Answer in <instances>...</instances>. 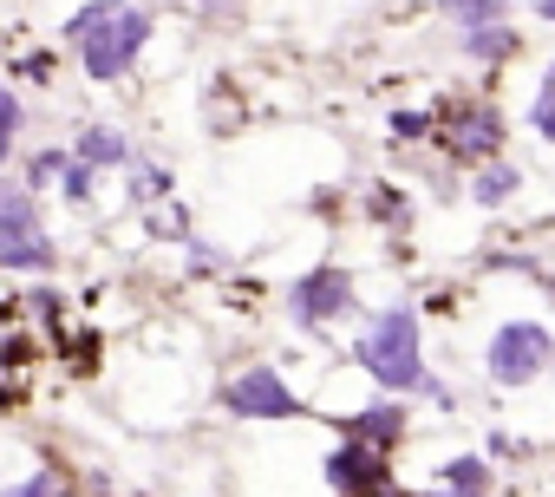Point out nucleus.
Listing matches in <instances>:
<instances>
[{
    "label": "nucleus",
    "mask_w": 555,
    "mask_h": 497,
    "mask_svg": "<svg viewBox=\"0 0 555 497\" xmlns=\"http://www.w3.org/2000/svg\"><path fill=\"white\" fill-rule=\"evenodd\" d=\"M548 367H555V354H548Z\"/></svg>",
    "instance_id": "obj_28"
},
{
    "label": "nucleus",
    "mask_w": 555,
    "mask_h": 497,
    "mask_svg": "<svg viewBox=\"0 0 555 497\" xmlns=\"http://www.w3.org/2000/svg\"><path fill=\"white\" fill-rule=\"evenodd\" d=\"M222 412H235V419H301L308 406L274 367H242L222 386Z\"/></svg>",
    "instance_id": "obj_6"
},
{
    "label": "nucleus",
    "mask_w": 555,
    "mask_h": 497,
    "mask_svg": "<svg viewBox=\"0 0 555 497\" xmlns=\"http://www.w3.org/2000/svg\"><path fill=\"white\" fill-rule=\"evenodd\" d=\"M535 14H542V21H555V0H535Z\"/></svg>",
    "instance_id": "obj_26"
},
{
    "label": "nucleus",
    "mask_w": 555,
    "mask_h": 497,
    "mask_svg": "<svg viewBox=\"0 0 555 497\" xmlns=\"http://www.w3.org/2000/svg\"><path fill=\"white\" fill-rule=\"evenodd\" d=\"M457 47H464L470 60H509V53H516L522 40H516V34H509L503 21H490V27H464V40H457Z\"/></svg>",
    "instance_id": "obj_14"
},
{
    "label": "nucleus",
    "mask_w": 555,
    "mask_h": 497,
    "mask_svg": "<svg viewBox=\"0 0 555 497\" xmlns=\"http://www.w3.org/2000/svg\"><path fill=\"white\" fill-rule=\"evenodd\" d=\"M53 497H79V490H66V484H60V490H53Z\"/></svg>",
    "instance_id": "obj_27"
},
{
    "label": "nucleus",
    "mask_w": 555,
    "mask_h": 497,
    "mask_svg": "<svg viewBox=\"0 0 555 497\" xmlns=\"http://www.w3.org/2000/svg\"><path fill=\"white\" fill-rule=\"evenodd\" d=\"M151 34H157V21H151V8H138V0H86V8H73L66 27H60L66 53L79 60V73L92 86L131 79L144 47H151Z\"/></svg>",
    "instance_id": "obj_1"
},
{
    "label": "nucleus",
    "mask_w": 555,
    "mask_h": 497,
    "mask_svg": "<svg viewBox=\"0 0 555 497\" xmlns=\"http://www.w3.org/2000/svg\"><path fill=\"white\" fill-rule=\"evenodd\" d=\"M392 131H399V138H425L431 118H425V112H392Z\"/></svg>",
    "instance_id": "obj_25"
},
{
    "label": "nucleus",
    "mask_w": 555,
    "mask_h": 497,
    "mask_svg": "<svg viewBox=\"0 0 555 497\" xmlns=\"http://www.w3.org/2000/svg\"><path fill=\"white\" fill-rule=\"evenodd\" d=\"M516 183H522V177H516L509 164H483V170H477V183H470V196H477L483 209H496V203H509V196H516Z\"/></svg>",
    "instance_id": "obj_18"
},
{
    "label": "nucleus",
    "mask_w": 555,
    "mask_h": 497,
    "mask_svg": "<svg viewBox=\"0 0 555 497\" xmlns=\"http://www.w3.org/2000/svg\"><path fill=\"white\" fill-rule=\"evenodd\" d=\"M92 190H99V170H86V164L66 151V170H60L53 196H60V203H73V209H86V203H92Z\"/></svg>",
    "instance_id": "obj_17"
},
{
    "label": "nucleus",
    "mask_w": 555,
    "mask_h": 497,
    "mask_svg": "<svg viewBox=\"0 0 555 497\" xmlns=\"http://www.w3.org/2000/svg\"><path fill=\"white\" fill-rule=\"evenodd\" d=\"M170 190H177L170 164H157V157H144V151L125 164V203H131V209H151V203H164Z\"/></svg>",
    "instance_id": "obj_11"
},
{
    "label": "nucleus",
    "mask_w": 555,
    "mask_h": 497,
    "mask_svg": "<svg viewBox=\"0 0 555 497\" xmlns=\"http://www.w3.org/2000/svg\"><path fill=\"white\" fill-rule=\"evenodd\" d=\"M60 170H66V144H40V151H27V157L14 164V177H21V183H27L34 196H53Z\"/></svg>",
    "instance_id": "obj_13"
},
{
    "label": "nucleus",
    "mask_w": 555,
    "mask_h": 497,
    "mask_svg": "<svg viewBox=\"0 0 555 497\" xmlns=\"http://www.w3.org/2000/svg\"><path fill=\"white\" fill-rule=\"evenodd\" d=\"M438 490H444V497H483V490H490V464H483L477 451L444 458V464H438Z\"/></svg>",
    "instance_id": "obj_12"
},
{
    "label": "nucleus",
    "mask_w": 555,
    "mask_h": 497,
    "mask_svg": "<svg viewBox=\"0 0 555 497\" xmlns=\"http://www.w3.org/2000/svg\"><path fill=\"white\" fill-rule=\"evenodd\" d=\"M529 125L555 144V66L542 73V86H535V105H529Z\"/></svg>",
    "instance_id": "obj_20"
},
{
    "label": "nucleus",
    "mask_w": 555,
    "mask_h": 497,
    "mask_svg": "<svg viewBox=\"0 0 555 497\" xmlns=\"http://www.w3.org/2000/svg\"><path fill=\"white\" fill-rule=\"evenodd\" d=\"M353 367H360L366 380H379L386 393H425V399L451 406V393H444V386L431 380V367H425V341H418V308H412V302H392V308H379V315L360 328Z\"/></svg>",
    "instance_id": "obj_2"
},
{
    "label": "nucleus",
    "mask_w": 555,
    "mask_h": 497,
    "mask_svg": "<svg viewBox=\"0 0 555 497\" xmlns=\"http://www.w3.org/2000/svg\"><path fill=\"white\" fill-rule=\"evenodd\" d=\"M399 477H392V451L379 445H360V438H340L327 451V490L334 497H386Z\"/></svg>",
    "instance_id": "obj_7"
},
{
    "label": "nucleus",
    "mask_w": 555,
    "mask_h": 497,
    "mask_svg": "<svg viewBox=\"0 0 555 497\" xmlns=\"http://www.w3.org/2000/svg\"><path fill=\"white\" fill-rule=\"evenodd\" d=\"M53 490H60L53 471H27V477H14V484H0V497H53Z\"/></svg>",
    "instance_id": "obj_23"
},
{
    "label": "nucleus",
    "mask_w": 555,
    "mask_h": 497,
    "mask_svg": "<svg viewBox=\"0 0 555 497\" xmlns=\"http://www.w3.org/2000/svg\"><path fill=\"white\" fill-rule=\"evenodd\" d=\"M60 269V242L40 216V196L14 177V164H0V276H53Z\"/></svg>",
    "instance_id": "obj_3"
},
{
    "label": "nucleus",
    "mask_w": 555,
    "mask_h": 497,
    "mask_svg": "<svg viewBox=\"0 0 555 497\" xmlns=\"http://www.w3.org/2000/svg\"><path fill=\"white\" fill-rule=\"evenodd\" d=\"M457 157H496L503 144V118L490 105H451V138H444Z\"/></svg>",
    "instance_id": "obj_9"
},
{
    "label": "nucleus",
    "mask_w": 555,
    "mask_h": 497,
    "mask_svg": "<svg viewBox=\"0 0 555 497\" xmlns=\"http://www.w3.org/2000/svg\"><path fill=\"white\" fill-rule=\"evenodd\" d=\"M340 432H347V438H360V445H379V451H392V445L405 438V406L379 399V406H366V412H347V419H340Z\"/></svg>",
    "instance_id": "obj_10"
},
{
    "label": "nucleus",
    "mask_w": 555,
    "mask_h": 497,
    "mask_svg": "<svg viewBox=\"0 0 555 497\" xmlns=\"http://www.w3.org/2000/svg\"><path fill=\"white\" fill-rule=\"evenodd\" d=\"M34 360H40V334L34 328H21V334L0 341V373H27Z\"/></svg>",
    "instance_id": "obj_19"
},
{
    "label": "nucleus",
    "mask_w": 555,
    "mask_h": 497,
    "mask_svg": "<svg viewBox=\"0 0 555 497\" xmlns=\"http://www.w3.org/2000/svg\"><path fill=\"white\" fill-rule=\"evenodd\" d=\"M144 216V235H157V242H183L190 235V209L177 203V196H164V203H151V209H138Z\"/></svg>",
    "instance_id": "obj_15"
},
{
    "label": "nucleus",
    "mask_w": 555,
    "mask_h": 497,
    "mask_svg": "<svg viewBox=\"0 0 555 497\" xmlns=\"http://www.w3.org/2000/svg\"><path fill=\"white\" fill-rule=\"evenodd\" d=\"M373 216H379V222H399V216H405L399 190H386V183H379V190H373Z\"/></svg>",
    "instance_id": "obj_24"
},
{
    "label": "nucleus",
    "mask_w": 555,
    "mask_h": 497,
    "mask_svg": "<svg viewBox=\"0 0 555 497\" xmlns=\"http://www.w3.org/2000/svg\"><path fill=\"white\" fill-rule=\"evenodd\" d=\"M66 151L86 164V170H125L131 157H138V144H131V131H118V125H105V118H86L73 138H66Z\"/></svg>",
    "instance_id": "obj_8"
},
{
    "label": "nucleus",
    "mask_w": 555,
    "mask_h": 497,
    "mask_svg": "<svg viewBox=\"0 0 555 497\" xmlns=\"http://www.w3.org/2000/svg\"><path fill=\"white\" fill-rule=\"evenodd\" d=\"M21 131H27V99H21L14 86H0V164H14Z\"/></svg>",
    "instance_id": "obj_16"
},
{
    "label": "nucleus",
    "mask_w": 555,
    "mask_h": 497,
    "mask_svg": "<svg viewBox=\"0 0 555 497\" xmlns=\"http://www.w3.org/2000/svg\"><path fill=\"white\" fill-rule=\"evenodd\" d=\"M183 248H190V276H222L229 269V256L216 242H203V235H183Z\"/></svg>",
    "instance_id": "obj_22"
},
{
    "label": "nucleus",
    "mask_w": 555,
    "mask_h": 497,
    "mask_svg": "<svg viewBox=\"0 0 555 497\" xmlns=\"http://www.w3.org/2000/svg\"><path fill=\"white\" fill-rule=\"evenodd\" d=\"M444 8H451L457 27H490V21H503V0H444Z\"/></svg>",
    "instance_id": "obj_21"
},
{
    "label": "nucleus",
    "mask_w": 555,
    "mask_h": 497,
    "mask_svg": "<svg viewBox=\"0 0 555 497\" xmlns=\"http://www.w3.org/2000/svg\"><path fill=\"white\" fill-rule=\"evenodd\" d=\"M360 308V289H353V276L340 269V263H321V269H308L295 289H288V321L301 328V334H327L334 321H347Z\"/></svg>",
    "instance_id": "obj_4"
},
{
    "label": "nucleus",
    "mask_w": 555,
    "mask_h": 497,
    "mask_svg": "<svg viewBox=\"0 0 555 497\" xmlns=\"http://www.w3.org/2000/svg\"><path fill=\"white\" fill-rule=\"evenodd\" d=\"M548 354H555V334L542 321H503L483 347V367L496 386H535L548 373Z\"/></svg>",
    "instance_id": "obj_5"
}]
</instances>
